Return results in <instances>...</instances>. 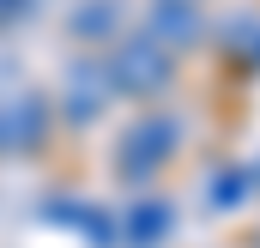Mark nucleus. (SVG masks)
Listing matches in <instances>:
<instances>
[{
    "mask_svg": "<svg viewBox=\"0 0 260 248\" xmlns=\"http://www.w3.org/2000/svg\"><path fill=\"white\" fill-rule=\"evenodd\" d=\"M30 0H0V18H12V12H24Z\"/></svg>",
    "mask_w": 260,
    "mask_h": 248,
    "instance_id": "obj_2",
    "label": "nucleus"
},
{
    "mask_svg": "<svg viewBox=\"0 0 260 248\" xmlns=\"http://www.w3.org/2000/svg\"><path fill=\"white\" fill-rule=\"evenodd\" d=\"M164 79H170V55H164V43H151V37H127V43L109 49V85H121V91H157Z\"/></svg>",
    "mask_w": 260,
    "mask_h": 248,
    "instance_id": "obj_1",
    "label": "nucleus"
}]
</instances>
